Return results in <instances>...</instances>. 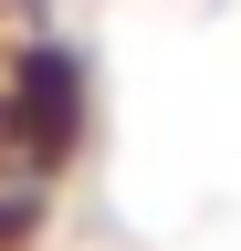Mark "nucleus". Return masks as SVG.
Here are the masks:
<instances>
[{
  "mask_svg": "<svg viewBox=\"0 0 241 251\" xmlns=\"http://www.w3.org/2000/svg\"><path fill=\"white\" fill-rule=\"evenodd\" d=\"M42 209H53V178L0 168V251H32V241H42Z\"/></svg>",
  "mask_w": 241,
  "mask_h": 251,
  "instance_id": "f03ea898",
  "label": "nucleus"
},
{
  "mask_svg": "<svg viewBox=\"0 0 241 251\" xmlns=\"http://www.w3.org/2000/svg\"><path fill=\"white\" fill-rule=\"evenodd\" d=\"M84 136H95V74L63 31H21L0 42V168H32V178H63Z\"/></svg>",
  "mask_w": 241,
  "mask_h": 251,
  "instance_id": "f257e3e1",
  "label": "nucleus"
}]
</instances>
